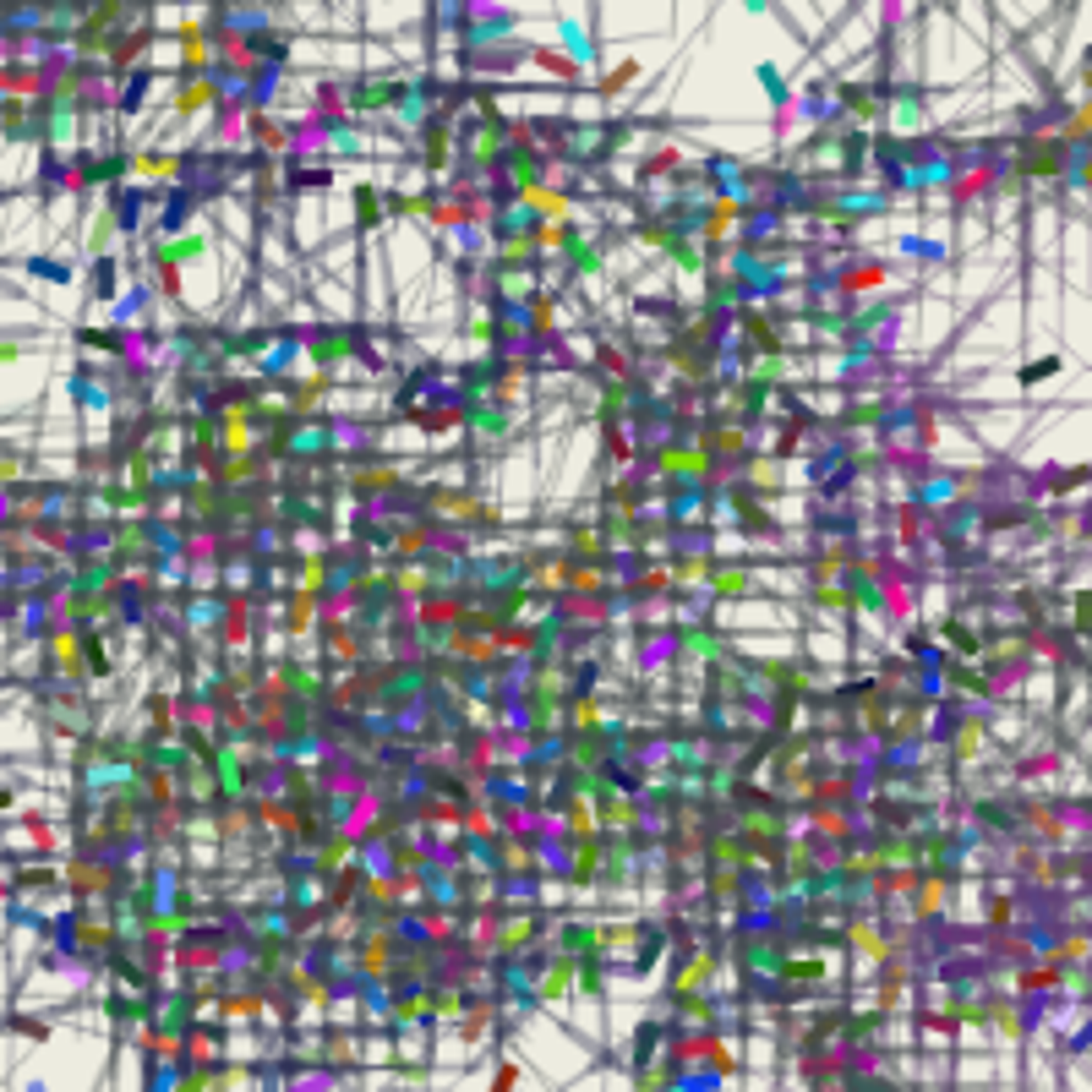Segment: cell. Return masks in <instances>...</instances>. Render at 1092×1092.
Listing matches in <instances>:
<instances>
[{
	"label": "cell",
	"mask_w": 1092,
	"mask_h": 1092,
	"mask_svg": "<svg viewBox=\"0 0 1092 1092\" xmlns=\"http://www.w3.org/2000/svg\"><path fill=\"white\" fill-rule=\"evenodd\" d=\"M513 1081H519V1065H497V1076H492V1092H513Z\"/></svg>",
	"instance_id": "obj_3"
},
{
	"label": "cell",
	"mask_w": 1092,
	"mask_h": 1092,
	"mask_svg": "<svg viewBox=\"0 0 1092 1092\" xmlns=\"http://www.w3.org/2000/svg\"><path fill=\"white\" fill-rule=\"evenodd\" d=\"M568 973H574V961H557V967H552V978H546V994H552V999L568 989Z\"/></svg>",
	"instance_id": "obj_2"
},
{
	"label": "cell",
	"mask_w": 1092,
	"mask_h": 1092,
	"mask_svg": "<svg viewBox=\"0 0 1092 1092\" xmlns=\"http://www.w3.org/2000/svg\"><path fill=\"white\" fill-rule=\"evenodd\" d=\"M716 590L721 595H743V590H749V574H743V568H716Z\"/></svg>",
	"instance_id": "obj_1"
}]
</instances>
